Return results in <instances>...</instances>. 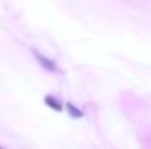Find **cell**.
<instances>
[{
  "label": "cell",
  "instance_id": "3",
  "mask_svg": "<svg viewBox=\"0 0 151 149\" xmlns=\"http://www.w3.org/2000/svg\"><path fill=\"white\" fill-rule=\"evenodd\" d=\"M66 108H68V111L70 113V115H73V117H78V118H79V117H82V115H84V113H82L79 108H76L73 104H70V102H68V104H66Z\"/></svg>",
  "mask_w": 151,
  "mask_h": 149
},
{
  "label": "cell",
  "instance_id": "1",
  "mask_svg": "<svg viewBox=\"0 0 151 149\" xmlns=\"http://www.w3.org/2000/svg\"><path fill=\"white\" fill-rule=\"evenodd\" d=\"M34 56H35V58L40 61V64L44 67V69H47V70H51V72H54L56 70V64H54V61H51L50 58H47V57H44L43 54H40V53H34Z\"/></svg>",
  "mask_w": 151,
  "mask_h": 149
},
{
  "label": "cell",
  "instance_id": "2",
  "mask_svg": "<svg viewBox=\"0 0 151 149\" xmlns=\"http://www.w3.org/2000/svg\"><path fill=\"white\" fill-rule=\"evenodd\" d=\"M44 101H46V104L50 107L51 110H54V111H62V110H63L60 101H57V99L54 98V97H51V95H47V97L44 98Z\"/></svg>",
  "mask_w": 151,
  "mask_h": 149
}]
</instances>
